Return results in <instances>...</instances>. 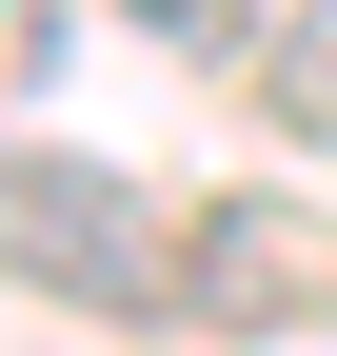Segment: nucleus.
Masks as SVG:
<instances>
[{"label":"nucleus","instance_id":"1","mask_svg":"<svg viewBox=\"0 0 337 356\" xmlns=\"http://www.w3.org/2000/svg\"><path fill=\"white\" fill-rule=\"evenodd\" d=\"M0 277L79 297V317H179V238L100 159H40V139H0Z\"/></svg>","mask_w":337,"mask_h":356},{"label":"nucleus","instance_id":"2","mask_svg":"<svg viewBox=\"0 0 337 356\" xmlns=\"http://www.w3.org/2000/svg\"><path fill=\"white\" fill-rule=\"evenodd\" d=\"M318 297V257L278 238L258 198H198V238H179V317H298Z\"/></svg>","mask_w":337,"mask_h":356},{"label":"nucleus","instance_id":"3","mask_svg":"<svg viewBox=\"0 0 337 356\" xmlns=\"http://www.w3.org/2000/svg\"><path fill=\"white\" fill-rule=\"evenodd\" d=\"M258 99L298 119V139H337V0H298V20H278V60H258Z\"/></svg>","mask_w":337,"mask_h":356}]
</instances>
